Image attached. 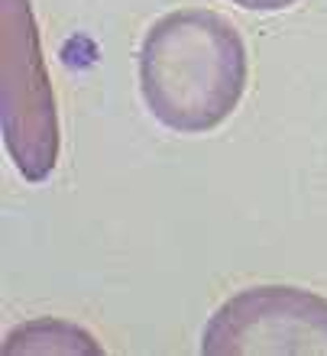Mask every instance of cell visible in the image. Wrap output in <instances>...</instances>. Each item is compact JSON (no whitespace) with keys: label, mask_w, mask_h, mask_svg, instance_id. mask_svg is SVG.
I'll return each mask as SVG.
<instances>
[{"label":"cell","mask_w":327,"mask_h":356,"mask_svg":"<svg viewBox=\"0 0 327 356\" xmlns=\"http://www.w3.org/2000/svg\"><path fill=\"white\" fill-rule=\"evenodd\" d=\"M227 3H237V7L253 10V13H279V10L295 7L298 0H227Z\"/></svg>","instance_id":"277c9868"},{"label":"cell","mask_w":327,"mask_h":356,"mask_svg":"<svg viewBox=\"0 0 327 356\" xmlns=\"http://www.w3.org/2000/svg\"><path fill=\"white\" fill-rule=\"evenodd\" d=\"M0 120L19 175L42 185L58 162L62 133L29 0H0Z\"/></svg>","instance_id":"7a4b0ae2"},{"label":"cell","mask_w":327,"mask_h":356,"mask_svg":"<svg viewBox=\"0 0 327 356\" xmlns=\"http://www.w3.org/2000/svg\"><path fill=\"white\" fill-rule=\"evenodd\" d=\"M140 94L159 127L201 136L230 120L250 78L240 29L214 10L185 7L159 17L140 46Z\"/></svg>","instance_id":"6da1fadb"},{"label":"cell","mask_w":327,"mask_h":356,"mask_svg":"<svg viewBox=\"0 0 327 356\" xmlns=\"http://www.w3.org/2000/svg\"><path fill=\"white\" fill-rule=\"evenodd\" d=\"M201 353H327V298L295 285H253L207 318Z\"/></svg>","instance_id":"3957f363"}]
</instances>
